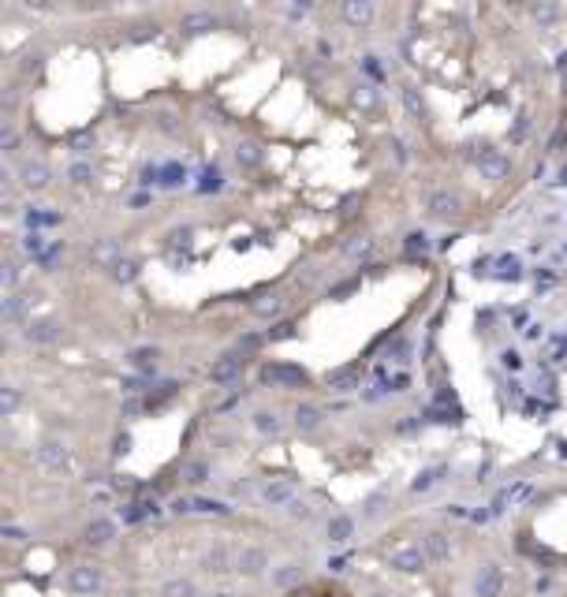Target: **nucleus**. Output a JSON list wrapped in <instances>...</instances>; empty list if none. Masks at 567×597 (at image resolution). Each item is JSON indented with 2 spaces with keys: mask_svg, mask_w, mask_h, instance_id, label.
Listing matches in <instances>:
<instances>
[{
  "mask_svg": "<svg viewBox=\"0 0 567 597\" xmlns=\"http://www.w3.org/2000/svg\"><path fill=\"white\" fill-rule=\"evenodd\" d=\"M500 586H504L500 567H481V575H478V597H497Z\"/></svg>",
  "mask_w": 567,
  "mask_h": 597,
  "instance_id": "obj_6",
  "label": "nucleus"
},
{
  "mask_svg": "<svg viewBox=\"0 0 567 597\" xmlns=\"http://www.w3.org/2000/svg\"><path fill=\"white\" fill-rule=\"evenodd\" d=\"M291 497H295V485H291V482H272V485H265V500H269V504H288Z\"/></svg>",
  "mask_w": 567,
  "mask_h": 597,
  "instance_id": "obj_11",
  "label": "nucleus"
},
{
  "mask_svg": "<svg viewBox=\"0 0 567 597\" xmlns=\"http://www.w3.org/2000/svg\"><path fill=\"white\" fill-rule=\"evenodd\" d=\"M429 209H433V217H452L455 213V209H459V198H455V195H448V190H437V195L433 198H429Z\"/></svg>",
  "mask_w": 567,
  "mask_h": 597,
  "instance_id": "obj_8",
  "label": "nucleus"
},
{
  "mask_svg": "<svg viewBox=\"0 0 567 597\" xmlns=\"http://www.w3.org/2000/svg\"><path fill=\"white\" fill-rule=\"evenodd\" d=\"M478 168H481V176H486V179H504L508 176V157H504V153H497V150H486L478 157Z\"/></svg>",
  "mask_w": 567,
  "mask_h": 597,
  "instance_id": "obj_4",
  "label": "nucleus"
},
{
  "mask_svg": "<svg viewBox=\"0 0 567 597\" xmlns=\"http://www.w3.org/2000/svg\"><path fill=\"white\" fill-rule=\"evenodd\" d=\"M534 15H537V19H545V23H553V19H556V8H553V4H545V8H534Z\"/></svg>",
  "mask_w": 567,
  "mask_h": 597,
  "instance_id": "obj_34",
  "label": "nucleus"
},
{
  "mask_svg": "<svg viewBox=\"0 0 567 597\" xmlns=\"http://www.w3.org/2000/svg\"><path fill=\"white\" fill-rule=\"evenodd\" d=\"M254 426H258L261 433H280V418H277V415H269V411L254 415Z\"/></svg>",
  "mask_w": 567,
  "mask_h": 597,
  "instance_id": "obj_22",
  "label": "nucleus"
},
{
  "mask_svg": "<svg viewBox=\"0 0 567 597\" xmlns=\"http://www.w3.org/2000/svg\"><path fill=\"white\" fill-rule=\"evenodd\" d=\"M404 105H407V112L415 116V119H422V101H418L415 90H404Z\"/></svg>",
  "mask_w": 567,
  "mask_h": 597,
  "instance_id": "obj_25",
  "label": "nucleus"
},
{
  "mask_svg": "<svg viewBox=\"0 0 567 597\" xmlns=\"http://www.w3.org/2000/svg\"><path fill=\"white\" fill-rule=\"evenodd\" d=\"M303 578V567H295V564H284L277 575H272V583L277 586H291V583H299Z\"/></svg>",
  "mask_w": 567,
  "mask_h": 597,
  "instance_id": "obj_19",
  "label": "nucleus"
},
{
  "mask_svg": "<svg viewBox=\"0 0 567 597\" xmlns=\"http://www.w3.org/2000/svg\"><path fill=\"white\" fill-rule=\"evenodd\" d=\"M112 254H116V243H101V246H97V262H108Z\"/></svg>",
  "mask_w": 567,
  "mask_h": 597,
  "instance_id": "obj_37",
  "label": "nucleus"
},
{
  "mask_svg": "<svg viewBox=\"0 0 567 597\" xmlns=\"http://www.w3.org/2000/svg\"><path fill=\"white\" fill-rule=\"evenodd\" d=\"M381 500H385V497H373L370 504H366V516H377V511H381Z\"/></svg>",
  "mask_w": 567,
  "mask_h": 597,
  "instance_id": "obj_40",
  "label": "nucleus"
},
{
  "mask_svg": "<svg viewBox=\"0 0 567 597\" xmlns=\"http://www.w3.org/2000/svg\"><path fill=\"white\" fill-rule=\"evenodd\" d=\"M392 567H399V571H418V567H426V553L418 545H404L392 553Z\"/></svg>",
  "mask_w": 567,
  "mask_h": 597,
  "instance_id": "obj_3",
  "label": "nucleus"
},
{
  "mask_svg": "<svg viewBox=\"0 0 567 597\" xmlns=\"http://www.w3.org/2000/svg\"><path fill=\"white\" fill-rule=\"evenodd\" d=\"M261 381H269V384H306V373L295 370V366H265Z\"/></svg>",
  "mask_w": 567,
  "mask_h": 597,
  "instance_id": "obj_2",
  "label": "nucleus"
},
{
  "mask_svg": "<svg viewBox=\"0 0 567 597\" xmlns=\"http://www.w3.org/2000/svg\"><path fill=\"white\" fill-rule=\"evenodd\" d=\"M328 384H332L336 392H347L355 384V370H336V373H328Z\"/></svg>",
  "mask_w": 567,
  "mask_h": 597,
  "instance_id": "obj_20",
  "label": "nucleus"
},
{
  "mask_svg": "<svg viewBox=\"0 0 567 597\" xmlns=\"http://www.w3.org/2000/svg\"><path fill=\"white\" fill-rule=\"evenodd\" d=\"M213 597H232V594H213Z\"/></svg>",
  "mask_w": 567,
  "mask_h": 597,
  "instance_id": "obj_44",
  "label": "nucleus"
},
{
  "mask_svg": "<svg viewBox=\"0 0 567 597\" xmlns=\"http://www.w3.org/2000/svg\"><path fill=\"white\" fill-rule=\"evenodd\" d=\"M4 538H12V541H23V530H15V527H8V530H4Z\"/></svg>",
  "mask_w": 567,
  "mask_h": 597,
  "instance_id": "obj_43",
  "label": "nucleus"
},
{
  "mask_svg": "<svg viewBox=\"0 0 567 597\" xmlns=\"http://www.w3.org/2000/svg\"><path fill=\"white\" fill-rule=\"evenodd\" d=\"M0 407H4V415H12V411L19 407V392H15V389H4V400H0Z\"/></svg>",
  "mask_w": 567,
  "mask_h": 597,
  "instance_id": "obj_28",
  "label": "nucleus"
},
{
  "mask_svg": "<svg viewBox=\"0 0 567 597\" xmlns=\"http://www.w3.org/2000/svg\"><path fill=\"white\" fill-rule=\"evenodd\" d=\"M280 310H284V302H280V299H272V302H258V314H261V317H272V314H280Z\"/></svg>",
  "mask_w": 567,
  "mask_h": 597,
  "instance_id": "obj_30",
  "label": "nucleus"
},
{
  "mask_svg": "<svg viewBox=\"0 0 567 597\" xmlns=\"http://www.w3.org/2000/svg\"><path fill=\"white\" fill-rule=\"evenodd\" d=\"M206 567L209 571H228V549H213V553L206 556Z\"/></svg>",
  "mask_w": 567,
  "mask_h": 597,
  "instance_id": "obj_23",
  "label": "nucleus"
},
{
  "mask_svg": "<svg viewBox=\"0 0 567 597\" xmlns=\"http://www.w3.org/2000/svg\"><path fill=\"white\" fill-rule=\"evenodd\" d=\"M504 366H508V370H519V366H523V358H519L515 351H504Z\"/></svg>",
  "mask_w": 567,
  "mask_h": 597,
  "instance_id": "obj_38",
  "label": "nucleus"
},
{
  "mask_svg": "<svg viewBox=\"0 0 567 597\" xmlns=\"http://www.w3.org/2000/svg\"><path fill=\"white\" fill-rule=\"evenodd\" d=\"M239 161L243 164H258V150H254V146H239Z\"/></svg>",
  "mask_w": 567,
  "mask_h": 597,
  "instance_id": "obj_32",
  "label": "nucleus"
},
{
  "mask_svg": "<svg viewBox=\"0 0 567 597\" xmlns=\"http://www.w3.org/2000/svg\"><path fill=\"white\" fill-rule=\"evenodd\" d=\"M183 30H190V34L213 30V15H206V12H195V15H187V19H183Z\"/></svg>",
  "mask_w": 567,
  "mask_h": 597,
  "instance_id": "obj_14",
  "label": "nucleus"
},
{
  "mask_svg": "<svg viewBox=\"0 0 567 597\" xmlns=\"http://www.w3.org/2000/svg\"><path fill=\"white\" fill-rule=\"evenodd\" d=\"M206 474H209V467H206V463H190V467H187V482H195V485H202V482H206Z\"/></svg>",
  "mask_w": 567,
  "mask_h": 597,
  "instance_id": "obj_27",
  "label": "nucleus"
},
{
  "mask_svg": "<svg viewBox=\"0 0 567 597\" xmlns=\"http://www.w3.org/2000/svg\"><path fill=\"white\" fill-rule=\"evenodd\" d=\"M112 534H116V522H108V519H94L86 527V541H90V545H105Z\"/></svg>",
  "mask_w": 567,
  "mask_h": 597,
  "instance_id": "obj_9",
  "label": "nucleus"
},
{
  "mask_svg": "<svg viewBox=\"0 0 567 597\" xmlns=\"http://www.w3.org/2000/svg\"><path fill=\"white\" fill-rule=\"evenodd\" d=\"M4 284H8V288L15 284V265H4Z\"/></svg>",
  "mask_w": 567,
  "mask_h": 597,
  "instance_id": "obj_42",
  "label": "nucleus"
},
{
  "mask_svg": "<svg viewBox=\"0 0 567 597\" xmlns=\"http://www.w3.org/2000/svg\"><path fill=\"white\" fill-rule=\"evenodd\" d=\"M235 373H239V358L228 355V358H221V362H217L213 370H209V378H213V381H232Z\"/></svg>",
  "mask_w": 567,
  "mask_h": 597,
  "instance_id": "obj_12",
  "label": "nucleus"
},
{
  "mask_svg": "<svg viewBox=\"0 0 567 597\" xmlns=\"http://www.w3.org/2000/svg\"><path fill=\"white\" fill-rule=\"evenodd\" d=\"M351 530H355V522L347 519V516H336L332 522H328V534H332V541H347V538H351Z\"/></svg>",
  "mask_w": 567,
  "mask_h": 597,
  "instance_id": "obj_16",
  "label": "nucleus"
},
{
  "mask_svg": "<svg viewBox=\"0 0 567 597\" xmlns=\"http://www.w3.org/2000/svg\"><path fill=\"white\" fill-rule=\"evenodd\" d=\"M235 564H239V571H246V575H258L265 567V553H261V549H243Z\"/></svg>",
  "mask_w": 567,
  "mask_h": 597,
  "instance_id": "obj_10",
  "label": "nucleus"
},
{
  "mask_svg": "<svg viewBox=\"0 0 567 597\" xmlns=\"http://www.w3.org/2000/svg\"><path fill=\"white\" fill-rule=\"evenodd\" d=\"M131 362L139 366V370H150V366L157 362V351H150V347H142V351H135V355H131Z\"/></svg>",
  "mask_w": 567,
  "mask_h": 597,
  "instance_id": "obj_24",
  "label": "nucleus"
},
{
  "mask_svg": "<svg viewBox=\"0 0 567 597\" xmlns=\"http://www.w3.org/2000/svg\"><path fill=\"white\" fill-rule=\"evenodd\" d=\"M433 482H437V471H426V474H422V478H418V482H415V489L422 493V489H429V485H433Z\"/></svg>",
  "mask_w": 567,
  "mask_h": 597,
  "instance_id": "obj_33",
  "label": "nucleus"
},
{
  "mask_svg": "<svg viewBox=\"0 0 567 597\" xmlns=\"http://www.w3.org/2000/svg\"><path fill=\"white\" fill-rule=\"evenodd\" d=\"M295 426H299V429H306V433H310V429H317V426H321V415H317L314 407H299V411H295Z\"/></svg>",
  "mask_w": 567,
  "mask_h": 597,
  "instance_id": "obj_15",
  "label": "nucleus"
},
{
  "mask_svg": "<svg viewBox=\"0 0 567 597\" xmlns=\"http://www.w3.org/2000/svg\"><path fill=\"white\" fill-rule=\"evenodd\" d=\"M23 183H26L30 190H41L45 183H49V168H45V164H38V161H26V164H23Z\"/></svg>",
  "mask_w": 567,
  "mask_h": 597,
  "instance_id": "obj_7",
  "label": "nucleus"
},
{
  "mask_svg": "<svg viewBox=\"0 0 567 597\" xmlns=\"http://www.w3.org/2000/svg\"><path fill=\"white\" fill-rule=\"evenodd\" d=\"M68 586H71V594H94L97 586H101V575H97V567L82 564L68 575Z\"/></svg>",
  "mask_w": 567,
  "mask_h": 597,
  "instance_id": "obj_1",
  "label": "nucleus"
},
{
  "mask_svg": "<svg viewBox=\"0 0 567 597\" xmlns=\"http://www.w3.org/2000/svg\"><path fill=\"white\" fill-rule=\"evenodd\" d=\"M448 553H452V549H448V538L444 534H429L426 538V556L429 560H448Z\"/></svg>",
  "mask_w": 567,
  "mask_h": 597,
  "instance_id": "obj_13",
  "label": "nucleus"
},
{
  "mask_svg": "<svg viewBox=\"0 0 567 597\" xmlns=\"http://www.w3.org/2000/svg\"><path fill=\"white\" fill-rule=\"evenodd\" d=\"M23 306H26V302H23V295H12V299L4 302V314L15 321V317H23Z\"/></svg>",
  "mask_w": 567,
  "mask_h": 597,
  "instance_id": "obj_26",
  "label": "nucleus"
},
{
  "mask_svg": "<svg viewBox=\"0 0 567 597\" xmlns=\"http://www.w3.org/2000/svg\"><path fill=\"white\" fill-rule=\"evenodd\" d=\"M23 246H26L30 254H41V246H45V243H41V235H26V243H23Z\"/></svg>",
  "mask_w": 567,
  "mask_h": 597,
  "instance_id": "obj_36",
  "label": "nucleus"
},
{
  "mask_svg": "<svg viewBox=\"0 0 567 597\" xmlns=\"http://www.w3.org/2000/svg\"><path fill=\"white\" fill-rule=\"evenodd\" d=\"M407 251H426V235H407Z\"/></svg>",
  "mask_w": 567,
  "mask_h": 597,
  "instance_id": "obj_35",
  "label": "nucleus"
},
{
  "mask_svg": "<svg viewBox=\"0 0 567 597\" xmlns=\"http://www.w3.org/2000/svg\"><path fill=\"white\" fill-rule=\"evenodd\" d=\"M116 280H135V262H116Z\"/></svg>",
  "mask_w": 567,
  "mask_h": 597,
  "instance_id": "obj_29",
  "label": "nucleus"
},
{
  "mask_svg": "<svg viewBox=\"0 0 567 597\" xmlns=\"http://www.w3.org/2000/svg\"><path fill=\"white\" fill-rule=\"evenodd\" d=\"M26 220H30V228H34V224H57L60 217H57V213H30Z\"/></svg>",
  "mask_w": 567,
  "mask_h": 597,
  "instance_id": "obj_31",
  "label": "nucleus"
},
{
  "mask_svg": "<svg viewBox=\"0 0 567 597\" xmlns=\"http://www.w3.org/2000/svg\"><path fill=\"white\" fill-rule=\"evenodd\" d=\"M90 150V135H79L75 139V153H86Z\"/></svg>",
  "mask_w": 567,
  "mask_h": 597,
  "instance_id": "obj_39",
  "label": "nucleus"
},
{
  "mask_svg": "<svg viewBox=\"0 0 567 597\" xmlns=\"http://www.w3.org/2000/svg\"><path fill=\"white\" fill-rule=\"evenodd\" d=\"M344 15H347V19H351V23H366V19H370V15H373V8L366 4V0H351V4L344 8Z\"/></svg>",
  "mask_w": 567,
  "mask_h": 597,
  "instance_id": "obj_17",
  "label": "nucleus"
},
{
  "mask_svg": "<svg viewBox=\"0 0 567 597\" xmlns=\"http://www.w3.org/2000/svg\"><path fill=\"white\" fill-rule=\"evenodd\" d=\"M38 459H41L45 471H63V467H68V448L57 444V440H49V444H41Z\"/></svg>",
  "mask_w": 567,
  "mask_h": 597,
  "instance_id": "obj_5",
  "label": "nucleus"
},
{
  "mask_svg": "<svg viewBox=\"0 0 567 597\" xmlns=\"http://www.w3.org/2000/svg\"><path fill=\"white\" fill-rule=\"evenodd\" d=\"M71 176H75V179L82 183V179H86V176H90V168H86V164H75V168H71Z\"/></svg>",
  "mask_w": 567,
  "mask_h": 597,
  "instance_id": "obj_41",
  "label": "nucleus"
},
{
  "mask_svg": "<svg viewBox=\"0 0 567 597\" xmlns=\"http://www.w3.org/2000/svg\"><path fill=\"white\" fill-rule=\"evenodd\" d=\"M26 336H30V340H38V344H52V340H57V325L41 321V325H30V329H26Z\"/></svg>",
  "mask_w": 567,
  "mask_h": 597,
  "instance_id": "obj_18",
  "label": "nucleus"
},
{
  "mask_svg": "<svg viewBox=\"0 0 567 597\" xmlns=\"http://www.w3.org/2000/svg\"><path fill=\"white\" fill-rule=\"evenodd\" d=\"M161 594H164V597H195V586H190L187 578H176V583H168Z\"/></svg>",
  "mask_w": 567,
  "mask_h": 597,
  "instance_id": "obj_21",
  "label": "nucleus"
}]
</instances>
